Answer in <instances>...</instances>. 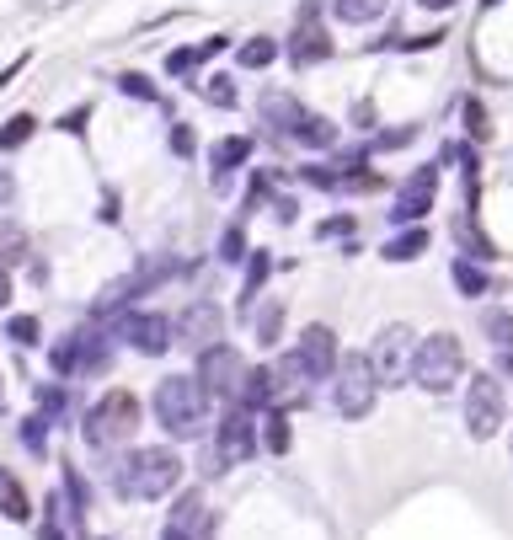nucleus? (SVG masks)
<instances>
[{
	"label": "nucleus",
	"mask_w": 513,
	"mask_h": 540,
	"mask_svg": "<svg viewBox=\"0 0 513 540\" xmlns=\"http://www.w3.org/2000/svg\"><path fill=\"white\" fill-rule=\"evenodd\" d=\"M257 434H262V450H268V455H289V444H294L289 412L284 407H268V412H262V423H257Z\"/></svg>",
	"instance_id": "22"
},
{
	"label": "nucleus",
	"mask_w": 513,
	"mask_h": 540,
	"mask_svg": "<svg viewBox=\"0 0 513 540\" xmlns=\"http://www.w3.org/2000/svg\"><path fill=\"white\" fill-rule=\"evenodd\" d=\"M321 59H332V38H326L316 22H305L300 33L289 38V65L305 70V65H321Z\"/></svg>",
	"instance_id": "17"
},
{
	"label": "nucleus",
	"mask_w": 513,
	"mask_h": 540,
	"mask_svg": "<svg viewBox=\"0 0 513 540\" xmlns=\"http://www.w3.org/2000/svg\"><path fill=\"white\" fill-rule=\"evenodd\" d=\"M481 337H487L497 353L513 348V311L508 305H487V311H481Z\"/></svg>",
	"instance_id": "25"
},
{
	"label": "nucleus",
	"mask_w": 513,
	"mask_h": 540,
	"mask_svg": "<svg viewBox=\"0 0 513 540\" xmlns=\"http://www.w3.org/2000/svg\"><path fill=\"white\" fill-rule=\"evenodd\" d=\"M417 6H423V11H449L455 0H417Z\"/></svg>",
	"instance_id": "52"
},
{
	"label": "nucleus",
	"mask_w": 513,
	"mask_h": 540,
	"mask_svg": "<svg viewBox=\"0 0 513 540\" xmlns=\"http://www.w3.org/2000/svg\"><path fill=\"white\" fill-rule=\"evenodd\" d=\"M102 220H107V225L118 220V193H107V198H102Z\"/></svg>",
	"instance_id": "50"
},
{
	"label": "nucleus",
	"mask_w": 513,
	"mask_h": 540,
	"mask_svg": "<svg viewBox=\"0 0 513 540\" xmlns=\"http://www.w3.org/2000/svg\"><path fill=\"white\" fill-rule=\"evenodd\" d=\"M428 241H433V236H428V225L396 230V236L385 241V252H380V257H385V262H417V257L428 252Z\"/></svg>",
	"instance_id": "24"
},
{
	"label": "nucleus",
	"mask_w": 513,
	"mask_h": 540,
	"mask_svg": "<svg viewBox=\"0 0 513 540\" xmlns=\"http://www.w3.org/2000/svg\"><path fill=\"white\" fill-rule=\"evenodd\" d=\"M294 209H300V204H294V198H273V214H278V220H284V225L294 220Z\"/></svg>",
	"instance_id": "47"
},
{
	"label": "nucleus",
	"mask_w": 513,
	"mask_h": 540,
	"mask_svg": "<svg viewBox=\"0 0 513 540\" xmlns=\"http://www.w3.org/2000/svg\"><path fill=\"white\" fill-rule=\"evenodd\" d=\"M209 407H214V396L198 385V375H166V380H155V391H150V418L161 423V434L171 444L204 439Z\"/></svg>",
	"instance_id": "2"
},
{
	"label": "nucleus",
	"mask_w": 513,
	"mask_h": 540,
	"mask_svg": "<svg viewBox=\"0 0 513 540\" xmlns=\"http://www.w3.org/2000/svg\"><path fill=\"white\" fill-rule=\"evenodd\" d=\"M113 337L129 343L134 353H145V359H161V353H171V343H177V321L166 311H129V316L113 321Z\"/></svg>",
	"instance_id": "10"
},
{
	"label": "nucleus",
	"mask_w": 513,
	"mask_h": 540,
	"mask_svg": "<svg viewBox=\"0 0 513 540\" xmlns=\"http://www.w3.org/2000/svg\"><path fill=\"white\" fill-rule=\"evenodd\" d=\"M0 519H11V524H27V519H33V498H27L22 476L11 471V466H0Z\"/></svg>",
	"instance_id": "18"
},
{
	"label": "nucleus",
	"mask_w": 513,
	"mask_h": 540,
	"mask_svg": "<svg viewBox=\"0 0 513 540\" xmlns=\"http://www.w3.org/2000/svg\"><path fill=\"white\" fill-rule=\"evenodd\" d=\"M171 150H177V156H193V150H198V140H193L188 123H171Z\"/></svg>",
	"instance_id": "42"
},
{
	"label": "nucleus",
	"mask_w": 513,
	"mask_h": 540,
	"mask_svg": "<svg viewBox=\"0 0 513 540\" xmlns=\"http://www.w3.org/2000/svg\"><path fill=\"white\" fill-rule=\"evenodd\" d=\"M246 369H252V364L241 359V348H236V343H214V348L198 353V369H193V375H198V385H204L209 396L236 401V396H241Z\"/></svg>",
	"instance_id": "11"
},
{
	"label": "nucleus",
	"mask_w": 513,
	"mask_h": 540,
	"mask_svg": "<svg viewBox=\"0 0 513 540\" xmlns=\"http://www.w3.org/2000/svg\"><path fill=\"white\" fill-rule=\"evenodd\" d=\"M508 423V396H503V380L497 375H471V385H465V434H471L476 444H487L503 434Z\"/></svg>",
	"instance_id": "9"
},
{
	"label": "nucleus",
	"mask_w": 513,
	"mask_h": 540,
	"mask_svg": "<svg viewBox=\"0 0 513 540\" xmlns=\"http://www.w3.org/2000/svg\"><path fill=\"white\" fill-rule=\"evenodd\" d=\"M337 332L326 321H310V327L294 337V348L278 359V380L284 385H332L337 375Z\"/></svg>",
	"instance_id": "4"
},
{
	"label": "nucleus",
	"mask_w": 513,
	"mask_h": 540,
	"mask_svg": "<svg viewBox=\"0 0 513 540\" xmlns=\"http://www.w3.org/2000/svg\"><path fill=\"white\" fill-rule=\"evenodd\" d=\"M139 418H145V407H139V396L134 391H123V385H113V391H102L97 401L86 407V418H81V439L91 444V450H123V444L134 439V428Z\"/></svg>",
	"instance_id": "3"
},
{
	"label": "nucleus",
	"mask_w": 513,
	"mask_h": 540,
	"mask_svg": "<svg viewBox=\"0 0 513 540\" xmlns=\"http://www.w3.org/2000/svg\"><path fill=\"white\" fill-rule=\"evenodd\" d=\"M412 359H417V332L407 321H385L375 332V343H369V369H375V380L391 391V385H407L412 380Z\"/></svg>",
	"instance_id": "8"
},
{
	"label": "nucleus",
	"mask_w": 513,
	"mask_h": 540,
	"mask_svg": "<svg viewBox=\"0 0 513 540\" xmlns=\"http://www.w3.org/2000/svg\"><path fill=\"white\" fill-rule=\"evenodd\" d=\"M332 17L348 27H369L385 17V0H332Z\"/></svg>",
	"instance_id": "30"
},
{
	"label": "nucleus",
	"mask_w": 513,
	"mask_h": 540,
	"mask_svg": "<svg viewBox=\"0 0 513 540\" xmlns=\"http://www.w3.org/2000/svg\"><path fill=\"white\" fill-rule=\"evenodd\" d=\"M59 129H70V134H81L86 129V107H75L70 118H59Z\"/></svg>",
	"instance_id": "45"
},
{
	"label": "nucleus",
	"mask_w": 513,
	"mask_h": 540,
	"mask_svg": "<svg viewBox=\"0 0 513 540\" xmlns=\"http://www.w3.org/2000/svg\"><path fill=\"white\" fill-rule=\"evenodd\" d=\"M33 401H38V412H43L49 423H65V412H70L65 380H43V385H33Z\"/></svg>",
	"instance_id": "29"
},
{
	"label": "nucleus",
	"mask_w": 513,
	"mask_h": 540,
	"mask_svg": "<svg viewBox=\"0 0 513 540\" xmlns=\"http://www.w3.org/2000/svg\"><path fill=\"white\" fill-rule=\"evenodd\" d=\"M508 455H513V434H508Z\"/></svg>",
	"instance_id": "54"
},
{
	"label": "nucleus",
	"mask_w": 513,
	"mask_h": 540,
	"mask_svg": "<svg viewBox=\"0 0 513 540\" xmlns=\"http://www.w3.org/2000/svg\"><path fill=\"white\" fill-rule=\"evenodd\" d=\"M38 134V118L33 113H17V118H6V129H0V156H11V150H22L27 140Z\"/></svg>",
	"instance_id": "32"
},
{
	"label": "nucleus",
	"mask_w": 513,
	"mask_h": 540,
	"mask_svg": "<svg viewBox=\"0 0 513 540\" xmlns=\"http://www.w3.org/2000/svg\"><path fill=\"white\" fill-rule=\"evenodd\" d=\"M0 198H11V177L6 172H0Z\"/></svg>",
	"instance_id": "53"
},
{
	"label": "nucleus",
	"mask_w": 513,
	"mask_h": 540,
	"mask_svg": "<svg viewBox=\"0 0 513 540\" xmlns=\"http://www.w3.org/2000/svg\"><path fill=\"white\" fill-rule=\"evenodd\" d=\"M182 455L171 444H139L113 460V492L123 503H161L182 487Z\"/></svg>",
	"instance_id": "1"
},
{
	"label": "nucleus",
	"mask_w": 513,
	"mask_h": 540,
	"mask_svg": "<svg viewBox=\"0 0 513 540\" xmlns=\"http://www.w3.org/2000/svg\"><path fill=\"white\" fill-rule=\"evenodd\" d=\"M6 337H11V348H38L43 343V321L38 316H11Z\"/></svg>",
	"instance_id": "34"
},
{
	"label": "nucleus",
	"mask_w": 513,
	"mask_h": 540,
	"mask_svg": "<svg viewBox=\"0 0 513 540\" xmlns=\"http://www.w3.org/2000/svg\"><path fill=\"white\" fill-rule=\"evenodd\" d=\"M449 279H455V289H460L465 300L492 295V273L481 268V262H471V257H455V262H449Z\"/></svg>",
	"instance_id": "23"
},
{
	"label": "nucleus",
	"mask_w": 513,
	"mask_h": 540,
	"mask_svg": "<svg viewBox=\"0 0 513 540\" xmlns=\"http://www.w3.org/2000/svg\"><path fill=\"white\" fill-rule=\"evenodd\" d=\"M177 343L182 348H193V353H204V348H214V343H225V311L214 300H204L198 295L188 311L177 316Z\"/></svg>",
	"instance_id": "13"
},
{
	"label": "nucleus",
	"mask_w": 513,
	"mask_h": 540,
	"mask_svg": "<svg viewBox=\"0 0 513 540\" xmlns=\"http://www.w3.org/2000/svg\"><path fill=\"white\" fill-rule=\"evenodd\" d=\"M49 369H54V380H75V369H81V332H65L49 348Z\"/></svg>",
	"instance_id": "28"
},
{
	"label": "nucleus",
	"mask_w": 513,
	"mask_h": 540,
	"mask_svg": "<svg viewBox=\"0 0 513 540\" xmlns=\"http://www.w3.org/2000/svg\"><path fill=\"white\" fill-rule=\"evenodd\" d=\"M497 380H513V348L497 353Z\"/></svg>",
	"instance_id": "48"
},
{
	"label": "nucleus",
	"mask_w": 513,
	"mask_h": 540,
	"mask_svg": "<svg viewBox=\"0 0 513 540\" xmlns=\"http://www.w3.org/2000/svg\"><path fill=\"white\" fill-rule=\"evenodd\" d=\"M326 391H332V412L342 423H364L380 401V380H375V369H369V353H342Z\"/></svg>",
	"instance_id": "6"
},
{
	"label": "nucleus",
	"mask_w": 513,
	"mask_h": 540,
	"mask_svg": "<svg viewBox=\"0 0 513 540\" xmlns=\"http://www.w3.org/2000/svg\"><path fill=\"white\" fill-rule=\"evenodd\" d=\"M113 343H118V337L102 332V327L81 332V369H75V380H97V375H107V369H113Z\"/></svg>",
	"instance_id": "16"
},
{
	"label": "nucleus",
	"mask_w": 513,
	"mask_h": 540,
	"mask_svg": "<svg viewBox=\"0 0 513 540\" xmlns=\"http://www.w3.org/2000/svg\"><path fill=\"white\" fill-rule=\"evenodd\" d=\"M433 193H439V166H417V172L401 182L396 204L385 209V220L412 230V225H428V209H433Z\"/></svg>",
	"instance_id": "12"
},
{
	"label": "nucleus",
	"mask_w": 513,
	"mask_h": 540,
	"mask_svg": "<svg viewBox=\"0 0 513 540\" xmlns=\"http://www.w3.org/2000/svg\"><path fill=\"white\" fill-rule=\"evenodd\" d=\"M246 156H252V140H246V134H230V140H220V145L209 150V161H214V182L230 177Z\"/></svg>",
	"instance_id": "26"
},
{
	"label": "nucleus",
	"mask_w": 513,
	"mask_h": 540,
	"mask_svg": "<svg viewBox=\"0 0 513 540\" xmlns=\"http://www.w3.org/2000/svg\"><path fill=\"white\" fill-rule=\"evenodd\" d=\"M278 59V43L273 38H252V43H241V65L246 70H268Z\"/></svg>",
	"instance_id": "35"
},
{
	"label": "nucleus",
	"mask_w": 513,
	"mask_h": 540,
	"mask_svg": "<svg viewBox=\"0 0 513 540\" xmlns=\"http://www.w3.org/2000/svg\"><path fill=\"white\" fill-rule=\"evenodd\" d=\"M353 230H359V220H353V214H332V220H321V225H316V236H321V241H337V236L348 241Z\"/></svg>",
	"instance_id": "37"
},
{
	"label": "nucleus",
	"mask_w": 513,
	"mask_h": 540,
	"mask_svg": "<svg viewBox=\"0 0 513 540\" xmlns=\"http://www.w3.org/2000/svg\"><path fill=\"white\" fill-rule=\"evenodd\" d=\"M465 380V343L455 332H428L417 337V359H412V385L428 396H449Z\"/></svg>",
	"instance_id": "5"
},
{
	"label": "nucleus",
	"mask_w": 513,
	"mask_h": 540,
	"mask_svg": "<svg viewBox=\"0 0 513 540\" xmlns=\"http://www.w3.org/2000/svg\"><path fill=\"white\" fill-rule=\"evenodd\" d=\"M204 59H198V49H171L166 54V75H193Z\"/></svg>",
	"instance_id": "40"
},
{
	"label": "nucleus",
	"mask_w": 513,
	"mask_h": 540,
	"mask_svg": "<svg viewBox=\"0 0 513 540\" xmlns=\"http://www.w3.org/2000/svg\"><path fill=\"white\" fill-rule=\"evenodd\" d=\"M204 97H209L214 107H236V86H230L225 75H214V81H204Z\"/></svg>",
	"instance_id": "41"
},
{
	"label": "nucleus",
	"mask_w": 513,
	"mask_h": 540,
	"mask_svg": "<svg viewBox=\"0 0 513 540\" xmlns=\"http://www.w3.org/2000/svg\"><path fill=\"white\" fill-rule=\"evenodd\" d=\"M439 43H444V33H428V38H401V49L417 54V49H439Z\"/></svg>",
	"instance_id": "43"
},
{
	"label": "nucleus",
	"mask_w": 513,
	"mask_h": 540,
	"mask_svg": "<svg viewBox=\"0 0 513 540\" xmlns=\"http://www.w3.org/2000/svg\"><path fill=\"white\" fill-rule=\"evenodd\" d=\"M0 262H6V268L27 262V230L17 220H6V214H0Z\"/></svg>",
	"instance_id": "31"
},
{
	"label": "nucleus",
	"mask_w": 513,
	"mask_h": 540,
	"mask_svg": "<svg viewBox=\"0 0 513 540\" xmlns=\"http://www.w3.org/2000/svg\"><path fill=\"white\" fill-rule=\"evenodd\" d=\"M33 11H59V6H70V0H27Z\"/></svg>",
	"instance_id": "51"
},
{
	"label": "nucleus",
	"mask_w": 513,
	"mask_h": 540,
	"mask_svg": "<svg viewBox=\"0 0 513 540\" xmlns=\"http://www.w3.org/2000/svg\"><path fill=\"white\" fill-rule=\"evenodd\" d=\"M257 444H262V434H257V412H246V407H225V418L214 423V444H209V466L204 471H236V466H246V460L257 455Z\"/></svg>",
	"instance_id": "7"
},
{
	"label": "nucleus",
	"mask_w": 513,
	"mask_h": 540,
	"mask_svg": "<svg viewBox=\"0 0 513 540\" xmlns=\"http://www.w3.org/2000/svg\"><path fill=\"white\" fill-rule=\"evenodd\" d=\"M252 246H246V236H241V225H225V236H220V262H241Z\"/></svg>",
	"instance_id": "38"
},
{
	"label": "nucleus",
	"mask_w": 513,
	"mask_h": 540,
	"mask_svg": "<svg viewBox=\"0 0 513 540\" xmlns=\"http://www.w3.org/2000/svg\"><path fill=\"white\" fill-rule=\"evenodd\" d=\"M38 540H70V530H65V498H59V492H49V498H43Z\"/></svg>",
	"instance_id": "33"
},
{
	"label": "nucleus",
	"mask_w": 513,
	"mask_h": 540,
	"mask_svg": "<svg viewBox=\"0 0 513 540\" xmlns=\"http://www.w3.org/2000/svg\"><path fill=\"white\" fill-rule=\"evenodd\" d=\"M460 118H465V134H471L476 145H481V140H487V134H492V129H487V107H481L476 97H465V107H460Z\"/></svg>",
	"instance_id": "36"
},
{
	"label": "nucleus",
	"mask_w": 513,
	"mask_h": 540,
	"mask_svg": "<svg viewBox=\"0 0 513 540\" xmlns=\"http://www.w3.org/2000/svg\"><path fill=\"white\" fill-rule=\"evenodd\" d=\"M230 49V38H220V33H214V38H204V43H198V59H214V54H225Z\"/></svg>",
	"instance_id": "44"
},
{
	"label": "nucleus",
	"mask_w": 513,
	"mask_h": 540,
	"mask_svg": "<svg viewBox=\"0 0 513 540\" xmlns=\"http://www.w3.org/2000/svg\"><path fill=\"white\" fill-rule=\"evenodd\" d=\"M86 540H91V535H86Z\"/></svg>",
	"instance_id": "55"
},
{
	"label": "nucleus",
	"mask_w": 513,
	"mask_h": 540,
	"mask_svg": "<svg viewBox=\"0 0 513 540\" xmlns=\"http://www.w3.org/2000/svg\"><path fill=\"white\" fill-rule=\"evenodd\" d=\"M278 391H284V380H278V364L268 369V364H257V369H246V380H241V396L230 401V407H246V412H268L273 401H278Z\"/></svg>",
	"instance_id": "15"
},
{
	"label": "nucleus",
	"mask_w": 513,
	"mask_h": 540,
	"mask_svg": "<svg viewBox=\"0 0 513 540\" xmlns=\"http://www.w3.org/2000/svg\"><path fill=\"white\" fill-rule=\"evenodd\" d=\"M305 113H310V107H300L294 97H284V91H273V97H262V118H268L278 134H294V129H300V123H305Z\"/></svg>",
	"instance_id": "21"
},
{
	"label": "nucleus",
	"mask_w": 513,
	"mask_h": 540,
	"mask_svg": "<svg viewBox=\"0 0 513 540\" xmlns=\"http://www.w3.org/2000/svg\"><path fill=\"white\" fill-rule=\"evenodd\" d=\"M0 305H11V268L0 262Z\"/></svg>",
	"instance_id": "49"
},
{
	"label": "nucleus",
	"mask_w": 513,
	"mask_h": 540,
	"mask_svg": "<svg viewBox=\"0 0 513 540\" xmlns=\"http://www.w3.org/2000/svg\"><path fill=\"white\" fill-rule=\"evenodd\" d=\"M209 524V508H204V492H182L177 503H171V514L161 524V540H198Z\"/></svg>",
	"instance_id": "14"
},
{
	"label": "nucleus",
	"mask_w": 513,
	"mask_h": 540,
	"mask_svg": "<svg viewBox=\"0 0 513 540\" xmlns=\"http://www.w3.org/2000/svg\"><path fill=\"white\" fill-rule=\"evenodd\" d=\"M49 434H54V423L43 418V412H27V418L17 423V439H22V450L33 455V460L49 455Z\"/></svg>",
	"instance_id": "27"
},
{
	"label": "nucleus",
	"mask_w": 513,
	"mask_h": 540,
	"mask_svg": "<svg viewBox=\"0 0 513 540\" xmlns=\"http://www.w3.org/2000/svg\"><path fill=\"white\" fill-rule=\"evenodd\" d=\"M252 337H257V348H278V337H284V300L268 295V300H257V311H252Z\"/></svg>",
	"instance_id": "19"
},
{
	"label": "nucleus",
	"mask_w": 513,
	"mask_h": 540,
	"mask_svg": "<svg viewBox=\"0 0 513 540\" xmlns=\"http://www.w3.org/2000/svg\"><path fill=\"white\" fill-rule=\"evenodd\" d=\"M59 498H65V519L75 530H86V508H91V482L75 466H65V482H59Z\"/></svg>",
	"instance_id": "20"
},
{
	"label": "nucleus",
	"mask_w": 513,
	"mask_h": 540,
	"mask_svg": "<svg viewBox=\"0 0 513 540\" xmlns=\"http://www.w3.org/2000/svg\"><path fill=\"white\" fill-rule=\"evenodd\" d=\"M118 91L123 97H139V102H155V86L145 81L139 70H129V75H118Z\"/></svg>",
	"instance_id": "39"
},
{
	"label": "nucleus",
	"mask_w": 513,
	"mask_h": 540,
	"mask_svg": "<svg viewBox=\"0 0 513 540\" xmlns=\"http://www.w3.org/2000/svg\"><path fill=\"white\" fill-rule=\"evenodd\" d=\"M17 70H27V54H22V59H11V65H6V70H0V91H6L11 81H17Z\"/></svg>",
	"instance_id": "46"
}]
</instances>
